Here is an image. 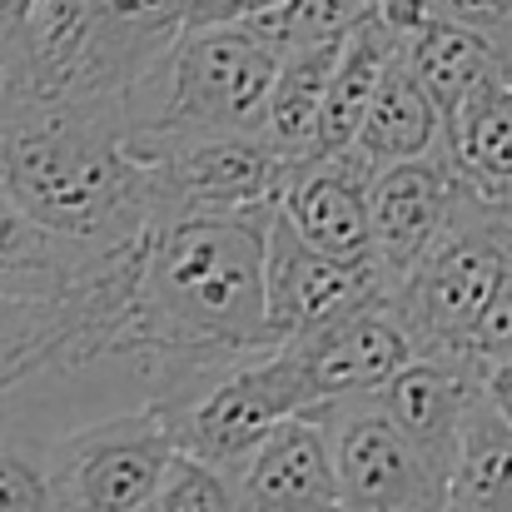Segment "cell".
<instances>
[{"mask_svg": "<svg viewBox=\"0 0 512 512\" xmlns=\"http://www.w3.org/2000/svg\"><path fill=\"white\" fill-rule=\"evenodd\" d=\"M408 60V70L418 75L423 95L433 100L438 120L448 125L453 110L498 75V50L488 35L468 30V25H453V20H433L408 50H398Z\"/></svg>", "mask_w": 512, "mask_h": 512, "instance_id": "obj_15", "label": "cell"}, {"mask_svg": "<svg viewBox=\"0 0 512 512\" xmlns=\"http://www.w3.org/2000/svg\"><path fill=\"white\" fill-rule=\"evenodd\" d=\"M284 348L294 353L299 373L309 378L314 403L378 393L403 363L418 358L403 319L393 314V304L383 294L358 304L353 314H343L339 324H329V329H319L299 343H284Z\"/></svg>", "mask_w": 512, "mask_h": 512, "instance_id": "obj_8", "label": "cell"}, {"mask_svg": "<svg viewBox=\"0 0 512 512\" xmlns=\"http://www.w3.org/2000/svg\"><path fill=\"white\" fill-rule=\"evenodd\" d=\"M393 55V40L378 30V20L358 25L353 35H343L339 60L329 70V85H324V105H319V135H314V160H329L343 155L363 125V110L383 80V65Z\"/></svg>", "mask_w": 512, "mask_h": 512, "instance_id": "obj_16", "label": "cell"}, {"mask_svg": "<svg viewBox=\"0 0 512 512\" xmlns=\"http://www.w3.org/2000/svg\"><path fill=\"white\" fill-rule=\"evenodd\" d=\"M373 398L393 418V428L418 448V458L448 483L453 458H458V438H463V418L483 398V373L463 358L418 353Z\"/></svg>", "mask_w": 512, "mask_h": 512, "instance_id": "obj_10", "label": "cell"}, {"mask_svg": "<svg viewBox=\"0 0 512 512\" xmlns=\"http://www.w3.org/2000/svg\"><path fill=\"white\" fill-rule=\"evenodd\" d=\"M448 512H512V423L488 408V398H478L463 418Z\"/></svg>", "mask_w": 512, "mask_h": 512, "instance_id": "obj_17", "label": "cell"}, {"mask_svg": "<svg viewBox=\"0 0 512 512\" xmlns=\"http://www.w3.org/2000/svg\"><path fill=\"white\" fill-rule=\"evenodd\" d=\"M269 5H279V0H239V20L254 15V10H269Z\"/></svg>", "mask_w": 512, "mask_h": 512, "instance_id": "obj_21", "label": "cell"}, {"mask_svg": "<svg viewBox=\"0 0 512 512\" xmlns=\"http://www.w3.org/2000/svg\"><path fill=\"white\" fill-rule=\"evenodd\" d=\"M0 189L30 224L75 244H130L150 224L120 110L95 100L0 95Z\"/></svg>", "mask_w": 512, "mask_h": 512, "instance_id": "obj_2", "label": "cell"}, {"mask_svg": "<svg viewBox=\"0 0 512 512\" xmlns=\"http://www.w3.org/2000/svg\"><path fill=\"white\" fill-rule=\"evenodd\" d=\"M443 20L453 25H468L488 40H503L512 35V0H433Z\"/></svg>", "mask_w": 512, "mask_h": 512, "instance_id": "obj_20", "label": "cell"}, {"mask_svg": "<svg viewBox=\"0 0 512 512\" xmlns=\"http://www.w3.org/2000/svg\"><path fill=\"white\" fill-rule=\"evenodd\" d=\"M45 453L50 438L0 408V512H50Z\"/></svg>", "mask_w": 512, "mask_h": 512, "instance_id": "obj_18", "label": "cell"}, {"mask_svg": "<svg viewBox=\"0 0 512 512\" xmlns=\"http://www.w3.org/2000/svg\"><path fill=\"white\" fill-rule=\"evenodd\" d=\"M378 294L383 284L373 269L319 254L279 214H269L264 224V329L274 348L339 324L343 314H353L358 304Z\"/></svg>", "mask_w": 512, "mask_h": 512, "instance_id": "obj_7", "label": "cell"}, {"mask_svg": "<svg viewBox=\"0 0 512 512\" xmlns=\"http://www.w3.org/2000/svg\"><path fill=\"white\" fill-rule=\"evenodd\" d=\"M239 512H343L324 428L304 413L279 423L234 473Z\"/></svg>", "mask_w": 512, "mask_h": 512, "instance_id": "obj_12", "label": "cell"}, {"mask_svg": "<svg viewBox=\"0 0 512 512\" xmlns=\"http://www.w3.org/2000/svg\"><path fill=\"white\" fill-rule=\"evenodd\" d=\"M314 408H319L314 388L299 373L294 353L269 348V353L229 363L219 378H209L184 403L160 408V418L170 423V438L184 458H199L219 473H234L279 423L304 418Z\"/></svg>", "mask_w": 512, "mask_h": 512, "instance_id": "obj_5", "label": "cell"}, {"mask_svg": "<svg viewBox=\"0 0 512 512\" xmlns=\"http://www.w3.org/2000/svg\"><path fill=\"white\" fill-rule=\"evenodd\" d=\"M343 40H319V45H299L289 55H279L274 85H269V105H264V145L279 150L289 165L314 160V135H319V105H324V85L329 70L339 60Z\"/></svg>", "mask_w": 512, "mask_h": 512, "instance_id": "obj_14", "label": "cell"}, {"mask_svg": "<svg viewBox=\"0 0 512 512\" xmlns=\"http://www.w3.org/2000/svg\"><path fill=\"white\" fill-rule=\"evenodd\" d=\"M309 418L324 428L343 512H448V483L418 458L373 393L319 403Z\"/></svg>", "mask_w": 512, "mask_h": 512, "instance_id": "obj_6", "label": "cell"}, {"mask_svg": "<svg viewBox=\"0 0 512 512\" xmlns=\"http://www.w3.org/2000/svg\"><path fill=\"white\" fill-rule=\"evenodd\" d=\"M368 179L348 150L329 160H299L274 214L319 254L343 259V264H363L373 269V249H368Z\"/></svg>", "mask_w": 512, "mask_h": 512, "instance_id": "obj_11", "label": "cell"}, {"mask_svg": "<svg viewBox=\"0 0 512 512\" xmlns=\"http://www.w3.org/2000/svg\"><path fill=\"white\" fill-rule=\"evenodd\" d=\"M145 170L150 219L170 214H274L294 165L264 135H150L125 145Z\"/></svg>", "mask_w": 512, "mask_h": 512, "instance_id": "obj_4", "label": "cell"}, {"mask_svg": "<svg viewBox=\"0 0 512 512\" xmlns=\"http://www.w3.org/2000/svg\"><path fill=\"white\" fill-rule=\"evenodd\" d=\"M269 214L150 219L125 314V358L150 408H174L229 363L269 353L264 329Z\"/></svg>", "mask_w": 512, "mask_h": 512, "instance_id": "obj_1", "label": "cell"}, {"mask_svg": "<svg viewBox=\"0 0 512 512\" xmlns=\"http://www.w3.org/2000/svg\"><path fill=\"white\" fill-rule=\"evenodd\" d=\"M443 140V120L433 110V100L423 95L418 75L408 70V60L393 50L383 65V80L363 110V125L348 145V155L363 170H388V165H408V160H428Z\"/></svg>", "mask_w": 512, "mask_h": 512, "instance_id": "obj_13", "label": "cell"}, {"mask_svg": "<svg viewBox=\"0 0 512 512\" xmlns=\"http://www.w3.org/2000/svg\"><path fill=\"white\" fill-rule=\"evenodd\" d=\"M150 512H239V498H234L229 473H219V468H209L199 458L174 453L170 473H165Z\"/></svg>", "mask_w": 512, "mask_h": 512, "instance_id": "obj_19", "label": "cell"}, {"mask_svg": "<svg viewBox=\"0 0 512 512\" xmlns=\"http://www.w3.org/2000/svg\"><path fill=\"white\" fill-rule=\"evenodd\" d=\"M453 214V170L433 150L428 160L388 165L368 179V249L383 294L433 249Z\"/></svg>", "mask_w": 512, "mask_h": 512, "instance_id": "obj_9", "label": "cell"}, {"mask_svg": "<svg viewBox=\"0 0 512 512\" xmlns=\"http://www.w3.org/2000/svg\"><path fill=\"white\" fill-rule=\"evenodd\" d=\"M174 453L170 423L150 403L90 418L45 453L50 512H150Z\"/></svg>", "mask_w": 512, "mask_h": 512, "instance_id": "obj_3", "label": "cell"}]
</instances>
